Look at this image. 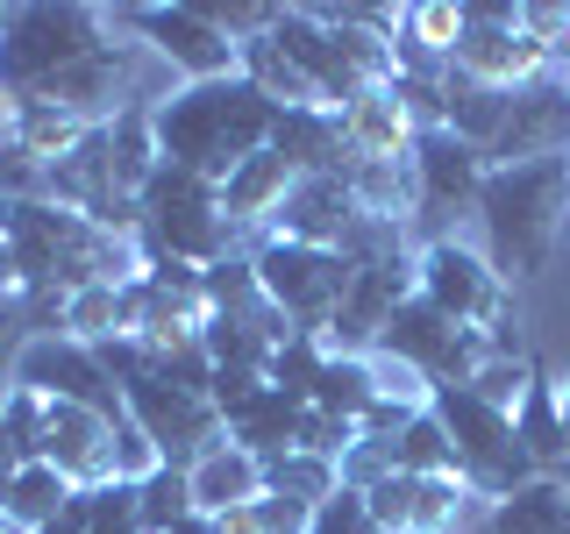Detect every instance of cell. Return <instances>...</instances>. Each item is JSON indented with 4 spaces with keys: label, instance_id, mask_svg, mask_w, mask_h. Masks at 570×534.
Here are the masks:
<instances>
[{
    "label": "cell",
    "instance_id": "603a6c76",
    "mask_svg": "<svg viewBox=\"0 0 570 534\" xmlns=\"http://www.w3.org/2000/svg\"><path fill=\"white\" fill-rule=\"evenodd\" d=\"M186 477H193V506L214 513V521H222V513H236V506H249V498H264V456L236 449V442L207 449Z\"/></svg>",
    "mask_w": 570,
    "mask_h": 534
},
{
    "label": "cell",
    "instance_id": "d6a6232c",
    "mask_svg": "<svg viewBox=\"0 0 570 534\" xmlns=\"http://www.w3.org/2000/svg\"><path fill=\"white\" fill-rule=\"evenodd\" d=\"M307 534H385V527L371 521V498L356 492V485H343L335 498H321V506H314Z\"/></svg>",
    "mask_w": 570,
    "mask_h": 534
},
{
    "label": "cell",
    "instance_id": "ac0fdd59",
    "mask_svg": "<svg viewBox=\"0 0 570 534\" xmlns=\"http://www.w3.org/2000/svg\"><path fill=\"white\" fill-rule=\"evenodd\" d=\"M272 36L285 43V58H293L299 71L314 79V93L343 115L350 100H364L371 86H364V71L350 65V50H343V36H335L328 22H321L314 8H278V22H272Z\"/></svg>",
    "mask_w": 570,
    "mask_h": 534
},
{
    "label": "cell",
    "instance_id": "4dcf8cb0",
    "mask_svg": "<svg viewBox=\"0 0 570 534\" xmlns=\"http://www.w3.org/2000/svg\"><path fill=\"white\" fill-rule=\"evenodd\" d=\"M321 364H328V343H321V335H285V343L272 349V364H264V378L307 406L314 385H321Z\"/></svg>",
    "mask_w": 570,
    "mask_h": 534
},
{
    "label": "cell",
    "instance_id": "7a4b0ae2",
    "mask_svg": "<svg viewBox=\"0 0 570 534\" xmlns=\"http://www.w3.org/2000/svg\"><path fill=\"white\" fill-rule=\"evenodd\" d=\"M157 150H165L171 171H193L207 186H228V171L249 165L257 150H272L278 107L243 79H207V86H178L150 107Z\"/></svg>",
    "mask_w": 570,
    "mask_h": 534
},
{
    "label": "cell",
    "instance_id": "484cf974",
    "mask_svg": "<svg viewBox=\"0 0 570 534\" xmlns=\"http://www.w3.org/2000/svg\"><path fill=\"white\" fill-rule=\"evenodd\" d=\"M243 79L257 86V93L272 100L278 115H307V107H328V100L314 93V79H307V71L285 58V43H278L272 29H264L257 43H243Z\"/></svg>",
    "mask_w": 570,
    "mask_h": 534
},
{
    "label": "cell",
    "instance_id": "277c9868",
    "mask_svg": "<svg viewBox=\"0 0 570 534\" xmlns=\"http://www.w3.org/2000/svg\"><path fill=\"white\" fill-rule=\"evenodd\" d=\"M100 43H115V14L107 8H0V86L14 100L43 93L58 71H71L79 58H94Z\"/></svg>",
    "mask_w": 570,
    "mask_h": 534
},
{
    "label": "cell",
    "instance_id": "ba28073f",
    "mask_svg": "<svg viewBox=\"0 0 570 534\" xmlns=\"http://www.w3.org/2000/svg\"><path fill=\"white\" fill-rule=\"evenodd\" d=\"M414 293H421V249H406V243L364 249V257H350V293H343V307H335V320L321 328V343L335 356H371L385 343L392 314Z\"/></svg>",
    "mask_w": 570,
    "mask_h": 534
},
{
    "label": "cell",
    "instance_id": "74e56055",
    "mask_svg": "<svg viewBox=\"0 0 570 534\" xmlns=\"http://www.w3.org/2000/svg\"><path fill=\"white\" fill-rule=\"evenodd\" d=\"M14 129H22V100L0 86V150H14Z\"/></svg>",
    "mask_w": 570,
    "mask_h": 534
},
{
    "label": "cell",
    "instance_id": "d6986e66",
    "mask_svg": "<svg viewBox=\"0 0 570 534\" xmlns=\"http://www.w3.org/2000/svg\"><path fill=\"white\" fill-rule=\"evenodd\" d=\"M513 435H521V449L534 463V477H557L570 485V427H563V392L549 378L542 364H534V378L521 392V406H513Z\"/></svg>",
    "mask_w": 570,
    "mask_h": 534
},
{
    "label": "cell",
    "instance_id": "5b68a950",
    "mask_svg": "<svg viewBox=\"0 0 570 534\" xmlns=\"http://www.w3.org/2000/svg\"><path fill=\"white\" fill-rule=\"evenodd\" d=\"M236 236L243 228L228 221L222 207V186H207V178L193 171H157V186L142 192V214H136V249L142 257H186V264H222L236 257Z\"/></svg>",
    "mask_w": 570,
    "mask_h": 534
},
{
    "label": "cell",
    "instance_id": "836d02e7",
    "mask_svg": "<svg viewBox=\"0 0 570 534\" xmlns=\"http://www.w3.org/2000/svg\"><path fill=\"white\" fill-rule=\"evenodd\" d=\"M94 534H142V498L129 477H115V485H94Z\"/></svg>",
    "mask_w": 570,
    "mask_h": 534
},
{
    "label": "cell",
    "instance_id": "9c48e42d",
    "mask_svg": "<svg viewBox=\"0 0 570 534\" xmlns=\"http://www.w3.org/2000/svg\"><path fill=\"white\" fill-rule=\"evenodd\" d=\"M249 264H257L264 299H272V307L293 320L299 335H321L335 320V307H343V293H350V257H343V249H314V243L264 236L257 249H249Z\"/></svg>",
    "mask_w": 570,
    "mask_h": 534
},
{
    "label": "cell",
    "instance_id": "e0dca14e",
    "mask_svg": "<svg viewBox=\"0 0 570 534\" xmlns=\"http://www.w3.org/2000/svg\"><path fill=\"white\" fill-rule=\"evenodd\" d=\"M115 427H121V421L94 414V406L43 399V442H36V456L58 463V471H65L79 492L115 485Z\"/></svg>",
    "mask_w": 570,
    "mask_h": 534
},
{
    "label": "cell",
    "instance_id": "f546056e",
    "mask_svg": "<svg viewBox=\"0 0 570 534\" xmlns=\"http://www.w3.org/2000/svg\"><path fill=\"white\" fill-rule=\"evenodd\" d=\"M136 498H142V534H171L178 521H193V477L178 463H157L150 477H136Z\"/></svg>",
    "mask_w": 570,
    "mask_h": 534
},
{
    "label": "cell",
    "instance_id": "7402d4cb",
    "mask_svg": "<svg viewBox=\"0 0 570 534\" xmlns=\"http://www.w3.org/2000/svg\"><path fill=\"white\" fill-rule=\"evenodd\" d=\"M222 427H228V442H236V449H249V456H285L293 449V435H299V399L293 392H278L272 378H264L257 392H249L243 406H228L222 414Z\"/></svg>",
    "mask_w": 570,
    "mask_h": 534
},
{
    "label": "cell",
    "instance_id": "4fadbf2b",
    "mask_svg": "<svg viewBox=\"0 0 570 534\" xmlns=\"http://www.w3.org/2000/svg\"><path fill=\"white\" fill-rule=\"evenodd\" d=\"M14 385L36 392V399H71V406H94V414L121 421V385L107 378V364L86 343H71V335H36L22 349V364H14Z\"/></svg>",
    "mask_w": 570,
    "mask_h": 534
},
{
    "label": "cell",
    "instance_id": "f1b7e54d",
    "mask_svg": "<svg viewBox=\"0 0 570 534\" xmlns=\"http://www.w3.org/2000/svg\"><path fill=\"white\" fill-rule=\"evenodd\" d=\"M385 456H392V471H406V477H456V449H450V435H442L435 414H414Z\"/></svg>",
    "mask_w": 570,
    "mask_h": 534
},
{
    "label": "cell",
    "instance_id": "30bf717a",
    "mask_svg": "<svg viewBox=\"0 0 570 534\" xmlns=\"http://www.w3.org/2000/svg\"><path fill=\"white\" fill-rule=\"evenodd\" d=\"M450 65L471 86H492V93H521L542 71H557L549 50L521 29V8H507V0H471V8H463V36H456Z\"/></svg>",
    "mask_w": 570,
    "mask_h": 534
},
{
    "label": "cell",
    "instance_id": "8fae6325",
    "mask_svg": "<svg viewBox=\"0 0 570 534\" xmlns=\"http://www.w3.org/2000/svg\"><path fill=\"white\" fill-rule=\"evenodd\" d=\"M115 29H136L186 86L236 79V71H243V43H228L193 0H178V8H115Z\"/></svg>",
    "mask_w": 570,
    "mask_h": 534
},
{
    "label": "cell",
    "instance_id": "ffe728a7",
    "mask_svg": "<svg viewBox=\"0 0 570 534\" xmlns=\"http://www.w3.org/2000/svg\"><path fill=\"white\" fill-rule=\"evenodd\" d=\"M343 136H350L356 165H371V157H414L421 121L406 115V100L392 93V86H379V93H364V100L343 107Z\"/></svg>",
    "mask_w": 570,
    "mask_h": 534
},
{
    "label": "cell",
    "instance_id": "1f68e13d",
    "mask_svg": "<svg viewBox=\"0 0 570 534\" xmlns=\"http://www.w3.org/2000/svg\"><path fill=\"white\" fill-rule=\"evenodd\" d=\"M307 521H314V506L264 492V498H249V506L222 513V534H307Z\"/></svg>",
    "mask_w": 570,
    "mask_h": 534
},
{
    "label": "cell",
    "instance_id": "8992f818",
    "mask_svg": "<svg viewBox=\"0 0 570 534\" xmlns=\"http://www.w3.org/2000/svg\"><path fill=\"white\" fill-rule=\"evenodd\" d=\"M428 414L442 421V435H450V449H456V477L485 498V506L507 498V492H521V485H534V463L521 449V435H513L507 406H485L463 385H435Z\"/></svg>",
    "mask_w": 570,
    "mask_h": 534
},
{
    "label": "cell",
    "instance_id": "7c38bea8",
    "mask_svg": "<svg viewBox=\"0 0 570 534\" xmlns=\"http://www.w3.org/2000/svg\"><path fill=\"white\" fill-rule=\"evenodd\" d=\"M542 157H570V71H542L534 86L507 93V121L485 142V171L542 165Z\"/></svg>",
    "mask_w": 570,
    "mask_h": 534
},
{
    "label": "cell",
    "instance_id": "ab89813d",
    "mask_svg": "<svg viewBox=\"0 0 570 534\" xmlns=\"http://www.w3.org/2000/svg\"><path fill=\"white\" fill-rule=\"evenodd\" d=\"M557 392H563V427H570V378H563V385H557Z\"/></svg>",
    "mask_w": 570,
    "mask_h": 534
},
{
    "label": "cell",
    "instance_id": "f35d334b",
    "mask_svg": "<svg viewBox=\"0 0 570 534\" xmlns=\"http://www.w3.org/2000/svg\"><path fill=\"white\" fill-rule=\"evenodd\" d=\"M22 293V271H14V243L0 236V299H14Z\"/></svg>",
    "mask_w": 570,
    "mask_h": 534
},
{
    "label": "cell",
    "instance_id": "52a82bcc",
    "mask_svg": "<svg viewBox=\"0 0 570 534\" xmlns=\"http://www.w3.org/2000/svg\"><path fill=\"white\" fill-rule=\"evenodd\" d=\"M421 299L435 314H450L456 328L492 335V349H521V335H513V285L492 271L485 249H471L456 236L421 243Z\"/></svg>",
    "mask_w": 570,
    "mask_h": 534
},
{
    "label": "cell",
    "instance_id": "9a60e30c",
    "mask_svg": "<svg viewBox=\"0 0 570 534\" xmlns=\"http://www.w3.org/2000/svg\"><path fill=\"white\" fill-rule=\"evenodd\" d=\"M371 498V521L385 534H456L471 521V485L463 477H406V471H385L379 485L364 492Z\"/></svg>",
    "mask_w": 570,
    "mask_h": 534
},
{
    "label": "cell",
    "instance_id": "3957f363",
    "mask_svg": "<svg viewBox=\"0 0 570 534\" xmlns=\"http://www.w3.org/2000/svg\"><path fill=\"white\" fill-rule=\"evenodd\" d=\"M478 221H485V257H492V271L507 278V285L549 271L557 236H563V221H570V157L485 171Z\"/></svg>",
    "mask_w": 570,
    "mask_h": 534
},
{
    "label": "cell",
    "instance_id": "e575fe53",
    "mask_svg": "<svg viewBox=\"0 0 570 534\" xmlns=\"http://www.w3.org/2000/svg\"><path fill=\"white\" fill-rule=\"evenodd\" d=\"M521 29L549 50V65H570V0H528L521 8Z\"/></svg>",
    "mask_w": 570,
    "mask_h": 534
},
{
    "label": "cell",
    "instance_id": "4316f807",
    "mask_svg": "<svg viewBox=\"0 0 570 534\" xmlns=\"http://www.w3.org/2000/svg\"><path fill=\"white\" fill-rule=\"evenodd\" d=\"M379 399V378H371V356H335L328 349V364H321V385H314V399L307 406H321V414H335V421H350L356 427V414Z\"/></svg>",
    "mask_w": 570,
    "mask_h": 534
},
{
    "label": "cell",
    "instance_id": "44dd1931",
    "mask_svg": "<svg viewBox=\"0 0 570 534\" xmlns=\"http://www.w3.org/2000/svg\"><path fill=\"white\" fill-rule=\"evenodd\" d=\"M71 498H79V485H71L58 463L29 456L22 471L0 485V527H8V534H43V527L71 506Z\"/></svg>",
    "mask_w": 570,
    "mask_h": 534
},
{
    "label": "cell",
    "instance_id": "5bb4252c",
    "mask_svg": "<svg viewBox=\"0 0 570 534\" xmlns=\"http://www.w3.org/2000/svg\"><path fill=\"white\" fill-rule=\"evenodd\" d=\"M414 171H421V221L428 243L450 236V214H478V192H485V150H471L456 129H421L414 142Z\"/></svg>",
    "mask_w": 570,
    "mask_h": 534
},
{
    "label": "cell",
    "instance_id": "60d3db41",
    "mask_svg": "<svg viewBox=\"0 0 570 534\" xmlns=\"http://www.w3.org/2000/svg\"><path fill=\"white\" fill-rule=\"evenodd\" d=\"M0 534H8V527H0Z\"/></svg>",
    "mask_w": 570,
    "mask_h": 534
},
{
    "label": "cell",
    "instance_id": "6da1fadb",
    "mask_svg": "<svg viewBox=\"0 0 570 534\" xmlns=\"http://www.w3.org/2000/svg\"><path fill=\"white\" fill-rule=\"evenodd\" d=\"M0 236L14 243L22 293H79V285L142 278V249L129 228H107L58 200H0Z\"/></svg>",
    "mask_w": 570,
    "mask_h": 534
},
{
    "label": "cell",
    "instance_id": "8d00e7d4",
    "mask_svg": "<svg viewBox=\"0 0 570 534\" xmlns=\"http://www.w3.org/2000/svg\"><path fill=\"white\" fill-rule=\"evenodd\" d=\"M22 463H29V456H22V442H14V427H8V414H0V485H8V477L22 471Z\"/></svg>",
    "mask_w": 570,
    "mask_h": 534
},
{
    "label": "cell",
    "instance_id": "83f0119b",
    "mask_svg": "<svg viewBox=\"0 0 570 534\" xmlns=\"http://www.w3.org/2000/svg\"><path fill=\"white\" fill-rule=\"evenodd\" d=\"M264 492L299 498V506H321V498H335V492H343V463L307 456V449H285V456L264 463Z\"/></svg>",
    "mask_w": 570,
    "mask_h": 534
},
{
    "label": "cell",
    "instance_id": "2e32d148",
    "mask_svg": "<svg viewBox=\"0 0 570 534\" xmlns=\"http://www.w3.org/2000/svg\"><path fill=\"white\" fill-rule=\"evenodd\" d=\"M364 214H356V192L350 178H299L293 192H285V207L264 221V236L278 243H314V249H356V236H364Z\"/></svg>",
    "mask_w": 570,
    "mask_h": 534
},
{
    "label": "cell",
    "instance_id": "d4e9b609",
    "mask_svg": "<svg viewBox=\"0 0 570 534\" xmlns=\"http://www.w3.org/2000/svg\"><path fill=\"white\" fill-rule=\"evenodd\" d=\"M478 534H570V485L534 477V485L492 498V506L478 513Z\"/></svg>",
    "mask_w": 570,
    "mask_h": 534
},
{
    "label": "cell",
    "instance_id": "d590c367",
    "mask_svg": "<svg viewBox=\"0 0 570 534\" xmlns=\"http://www.w3.org/2000/svg\"><path fill=\"white\" fill-rule=\"evenodd\" d=\"M36 343V320H29V299H0V399L14 392V364H22V349Z\"/></svg>",
    "mask_w": 570,
    "mask_h": 534
},
{
    "label": "cell",
    "instance_id": "cb8c5ba5",
    "mask_svg": "<svg viewBox=\"0 0 570 534\" xmlns=\"http://www.w3.org/2000/svg\"><path fill=\"white\" fill-rule=\"evenodd\" d=\"M299 186V171L285 165L278 150H257L249 165H236L228 171V186H222V207H228V221L236 228H264L272 214L285 207V192Z\"/></svg>",
    "mask_w": 570,
    "mask_h": 534
}]
</instances>
